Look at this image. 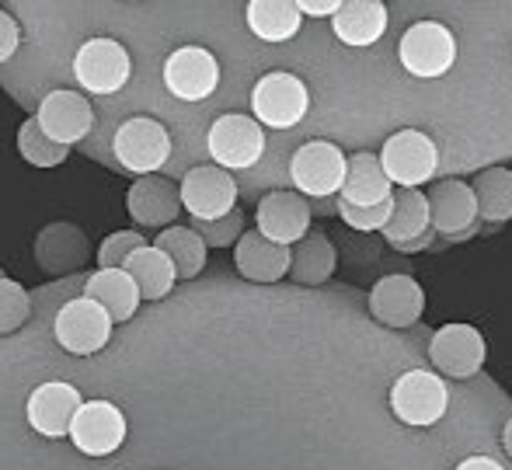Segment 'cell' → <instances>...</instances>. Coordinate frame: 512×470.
I'll return each instance as SVG.
<instances>
[{
  "label": "cell",
  "mask_w": 512,
  "mask_h": 470,
  "mask_svg": "<svg viewBox=\"0 0 512 470\" xmlns=\"http://www.w3.org/2000/svg\"><path fill=\"white\" fill-rule=\"evenodd\" d=\"M244 21H248L251 35L262 42H290L300 32V11L297 0H248L244 7Z\"/></svg>",
  "instance_id": "obj_25"
},
{
  "label": "cell",
  "mask_w": 512,
  "mask_h": 470,
  "mask_svg": "<svg viewBox=\"0 0 512 470\" xmlns=\"http://www.w3.org/2000/svg\"><path fill=\"white\" fill-rule=\"evenodd\" d=\"M81 404H84V397L74 383L49 380V383H39V387L28 394L25 418L39 436L63 439V436H70V425H74Z\"/></svg>",
  "instance_id": "obj_14"
},
{
  "label": "cell",
  "mask_w": 512,
  "mask_h": 470,
  "mask_svg": "<svg viewBox=\"0 0 512 470\" xmlns=\"http://www.w3.org/2000/svg\"><path fill=\"white\" fill-rule=\"evenodd\" d=\"M154 244L175 262L178 279H196L199 272L206 269L209 244L203 241V234H199L196 227H175V223H171V227H164L161 234H157Z\"/></svg>",
  "instance_id": "obj_29"
},
{
  "label": "cell",
  "mask_w": 512,
  "mask_h": 470,
  "mask_svg": "<svg viewBox=\"0 0 512 470\" xmlns=\"http://www.w3.org/2000/svg\"><path fill=\"white\" fill-rule=\"evenodd\" d=\"M391 213H394V195L387 202H377V206H352V202L338 199V216H342L352 230H363V234L384 230L387 220H391Z\"/></svg>",
  "instance_id": "obj_34"
},
{
  "label": "cell",
  "mask_w": 512,
  "mask_h": 470,
  "mask_svg": "<svg viewBox=\"0 0 512 470\" xmlns=\"http://www.w3.org/2000/svg\"><path fill=\"white\" fill-rule=\"evenodd\" d=\"M310 202L304 192L297 188H276V192L262 195L258 199V209H255V223L265 237L279 244H300L304 237L310 234Z\"/></svg>",
  "instance_id": "obj_15"
},
{
  "label": "cell",
  "mask_w": 512,
  "mask_h": 470,
  "mask_svg": "<svg viewBox=\"0 0 512 470\" xmlns=\"http://www.w3.org/2000/svg\"><path fill=\"white\" fill-rule=\"evenodd\" d=\"M391 195H394V182L384 171L380 154L359 150V154L349 157V175H345L338 199L352 202V206H377V202H387Z\"/></svg>",
  "instance_id": "obj_23"
},
{
  "label": "cell",
  "mask_w": 512,
  "mask_h": 470,
  "mask_svg": "<svg viewBox=\"0 0 512 470\" xmlns=\"http://www.w3.org/2000/svg\"><path fill=\"white\" fill-rule=\"evenodd\" d=\"M21 49V28L7 11H0V63H7Z\"/></svg>",
  "instance_id": "obj_36"
},
{
  "label": "cell",
  "mask_w": 512,
  "mask_h": 470,
  "mask_svg": "<svg viewBox=\"0 0 512 470\" xmlns=\"http://www.w3.org/2000/svg\"><path fill=\"white\" fill-rule=\"evenodd\" d=\"M338 265V251L328 241L324 230H310L300 244H293V265H290V279L300 286H321L335 276Z\"/></svg>",
  "instance_id": "obj_27"
},
{
  "label": "cell",
  "mask_w": 512,
  "mask_h": 470,
  "mask_svg": "<svg viewBox=\"0 0 512 470\" xmlns=\"http://www.w3.org/2000/svg\"><path fill=\"white\" fill-rule=\"evenodd\" d=\"M35 119H39V126L46 129L56 143L74 147V143H81L84 136L91 133V126H95V108H91V101L84 98L81 91L56 88L39 101Z\"/></svg>",
  "instance_id": "obj_17"
},
{
  "label": "cell",
  "mask_w": 512,
  "mask_h": 470,
  "mask_svg": "<svg viewBox=\"0 0 512 470\" xmlns=\"http://www.w3.org/2000/svg\"><path fill=\"white\" fill-rule=\"evenodd\" d=\"M143 244H147V237L136 234V230H115V234H108L105 241L98 244V251H95L98 269H126L133 251L143 248Z\"/></svg>",
  "instance_id": "obj_33"
},
{
  "label": "cell",
  "mask_w": 512,
  "mask_h": 470,
  "mask_svg": "<svg viewBox=\"0 0 512 470\" xmlns=\"http://www.w3.org/2000/svg\"><path fill=\"white\" fill-rule=\"evenodd\" d=\"M293 248L265 237L262 230H244V237L234 244V269L248 282H279L290 276Z\"/></svg>",
  "instance_id": "obj_20"
},
{
  "label": "cell",
  "mask_w": 512,
  "mask_h": 470,
  "mask_svg": "<svg viewBox=\"0 0 512 470\" xmlns=\"http://www.w3.org/2000/svg\"><path fill=\"white\" fill-rule=\"evenodd\" d=\"M450 408V387L439 373L408 370L391 383V411L411 429H429Z\"/></svg>",
  "instance_id": "obj_3"
},
{
  "label": "cell",
  "mask_w": 512,
  "mask_h": 470,
  "mask_svg": "<svg viewBox=\"0 0 512 470\" xmlns=\"http://www.w3.org/2000/svg\"><path fill=\"white\" fill-rule=\"evenodd\" d=\"M474 195H478L481 220L509 223L512 220V168H485L474 178Z\"/></svg>",
  "instance_id": "obj_30"
},
{
  "label": "cell",
  "mask_w": 512,
  "mask_h": 470,
  "mask_svg": "<svg viewBox=\"0 0 512 470\" xmlns=\"http://www.w3.org/2000/svg\"><path fill=\"white\" fill-rule=\"evenodd\" d=\"M126 4H143V0H126Z\"/></svg>",
  "instance_id": "obj_41"
},
{
  "label": "cell",
  "mask_w": 512,
  "mask_h": 470,
  "mask_svg": "<svg viewBox=\"0 0 512 470\" xmlns=\"http://www.w3.org/2000/svg\"><path fill=\"white\" fill-rule=\"evenodd\" d=\"M74 77L91 94H119L133 77V56L122 42L95 35L74 56Z\"/></svg>",
  "instance_id": "obj_8"
},
{
  "label": "cell",
  "mask_w": 512,
  "mask_h": 470,
  "mask_svg": "<svg viewBox=\"0 0 512 470\" xmlns=\"http://www.w3.org/2000/svg\"><path fill=\"white\" fill-rule=\"evenodd\" d=\"M112 154L129 175H157L171 161V133L164 129V122L150 119V115H133L115 129Z\"/></svg>",
  "instance_id": "obj_1"
},
{
  "label": "cell",
  "mask_w": 512,
  "mask_h": 470,
  "mask_svg": "<svg viewBox=\"0 0 512 470\" xmlns=\"http://www.w3.org/2000/svg\"><path fill=\"white\" fill-rule=\"evenodd\" d=\"M432 234L436 230H429V234H422V237H415V241H401V244H394V251H401V255H411V251H425L432 244Z\"/></svg>",
  "instance_id": "obj_39"
},
{
  "label": "cell",
  "mask_w": 512,
  "mask_h": 470,
  "mask_svg": "<svg viewBox=\"0 0 512 470\" xmlns=\"http://www.w3.org/2000/svg\"><path fill=\"white\" fill-rule=\"evenodd\" d=\"M502 446H506V453H509V460H512V418L506 422V429H502Z\"/></svg>",
  "instance_id": "obj_40"
},
{
  "label": "cell",
  "mask_w": 512,
  "mask_h": 470,
  "mask_svg": "<svg viewBox=\"0 0 512 470\" xmlns=\"http://www.w3.org/2000/svg\"><path fill=\"white\" fill-rule=\"evenodd\" d=\"M32 317V296L21 282L0 279V335H11Z\"/></svg>",
  "instance_id": "obj_32"
},
{
  "label": "cell",
  "mask_w": 512,
  "mask_h": 470,
  "mask_svg": "<svg viewBox=\"0 0 512 470\" xmlns=\"http://www.w3.org/2000/svg\"><path fill=\"white\" fill-rule=\"evenodd\" d=\"M206 150L213 164L227 171H248L262 161L265 154V126L255 115L227 112L209 126Z\"/></svg>",
  "instance_id": "obj_5"
},
{
  "label": "cell",
  "mask_w": 512,
  "mask_h": 470,
  "mask_svg": "<svg viewBox=\"0 0 512 470\" xmlns=\"http://www.w3.org/2000/svg\"><path fill=\"white\" fill-rule=\"evenodd\" d=\"M112 314L102 307L98 300L91 296H74L67 300L60 310H56V321H53V335L70 356H95L102 352L108 342H112Z\"/></svg>",
  "instance_id": "obj_4"
},
{
  "label": "cell",
  "mask_w": 512,
  "mask_h": 470,
  "mask_svg": "<svg viewBox=\"0 0 512 470\" xmlns=\"http://www.w3.org/2000/svg\"><path fill=\"white\" fill-rule=\"evenodd\" d=\"M380 4H384V0H380Z\"/></svg>",
  "instance_id": "obj_43"
},
{
  "label": "cell",
  "mask_w": 512,
  "mask_h": 470,
  "mask_svg": "<svg viewBox=\"0 0 512 470\" xmlns=\"http://www.w3.org/2000/svg\"><path fill=\"white\" fill-rule=\"evenodd\" d=\"M345 175H349V157L342 147L328 140H310L290 157V182L307 199H331L342 192Z\"/></svg>",
  "instance_id": "obj_7"
},
{
  "label": "cell",
  "mask_w": 512,
  "mask_h": 470,
  "mask_svg": "<svg viewBox=\"0 0 512 470\" xmlns=\"http://www.w3.org/2000/svg\"><path fill=\"white\" fill-rule=\"evenodd\" d=\"M91 258L88 237L74 223H49L35 237V262L46 276H67Z\"/></svg>",
  "instance_id": "obj_21"
},
{
  "label": "cell",
  "mask_w": 512,
  "mask_h": 470,
  "mask_svg": "<svg viewBox=\"0 0 512 470\" xmlns=\"http://www.w3.org/2000/svg\"><path fill=\"white\" fill-rule=\"evenodd\" d=\"M380 161H384V171L398 188H418L436 175L439 150L432 136L422 133V129H398L394 136H387Z\"/></svg>",
  "instance_id": "obj_9"
},
{
  "label": "cell",
  "mask_w": 512,
  "mask_h": 470,
  "mask_svg": "<svg viewBox=\"0 0 512 470\" xmlns=\"http://www.w3.org/2000/svg\"><path fill=\"white\" fill-rule=\"evenodd\" d=\"M370 314L384 328H415L425 314V289L411 276H384L370 289Z\"/></svg>",
  "instance_id": "obj_18"
},
{
  "label": "cell",
  "mask_w": 512,
  "mask_h": 470,
  "mask_svg": "<svg viewBox=\"0 0 512 470\" xmlns=\"http://www.w3.org/2000/svg\"><path fill=\"white\" fill-rule=\"evenodd\" d=\"M398 60L411 77L436 81L457 63V35L443 21H415L398 42Z\"/></svg>",
  "instance_id": "obj_2"
},
{
  "label": "cell",
  "mask_w": 512,
  "mask_h": 470,
  "mask_svg": "<svg viewBox=\"0 0 512 470\" xmlns=\"http://www.w3.org/2000/svg\"><path fill=\"white\" fill-rule=\"evenodd\" d=\"M126 272L136 279L143 300H164L178 282L175 262H171L157 244H143V248H136L133 258L126 262Z\"/></svg>",
  "instance_id": "obj_28"
},
{
  "label": "cell",
  "mask_w": 512,
  "mask_h": 470,
  "mask_svg": "<svg viewBox=\"0 0 512 470\" xmlns=\"http://www.w3.org/2000/svg\"><path fill=\"white\" fill-rule=\"evenodd\" d=\"M192 227L203 234V241L209 248H230L244 237V213L234 209V213L220 216V220H192Z\"/></svg>",
  "instance_id": "obj_35"
},
{
  "label": "cell",
  "mask_w": 512,
  "mask_h": 470,
  "mask_svg": "<svg viewBox=\"0 0 512 470\" xmlns=\"http://www.w3.org/2000/svg\"><path fill=\"white\" fill-rule=\"evenodd\" d=\"M429 206H432V227L436 234L450 237V241H464L478 230V195L474 185L460 182V178H446L429 188Z\"/></svg>",
  "instance_id": "obj_16"
},
{
  "label": "cell",
  "mask_w": 512,
  "mask_h": 470,
  "mask_svg": "<svg viewBox=\"0 0 512 470\" xmlns=\"http://www.w3.org/2000/svg\"><path fill=\"white\" fill-rule=\"evenodd\" d=\"M387 7L380 0H345L338 7V14L331 18V32L338 42L352 49H366L373 42H380V35L387 32Z\"/></svg>",
  "instance_id": "obj_22"
},
{
  "label": "cell",
  "mask_w": 512,
  "mask_h": 470,
  "mask_svg": "<svg viewBox=\"0 0 512 470\" xmlns=\"http://www.w3.org/2000/svg\"><path fill=\"white\" fill-rule=\"evenodd\" d=\"M126 209L140 227L164 230L178 220L182 213V185H175L171 178L161 175H143L129 185L126 192Z\"/></svg>",
  "instance_id": "obj_19"
},
{
  "label": "cell",
  "mask_w": 512,
  "mask_h": 470,
  "mask_svg": "<svg viewBox=\"0 0 512 470\" xmlns=\"http://www.w3.org/2000/svg\"><path fill=\"white\" fill-rule=\"evenodd\" d=\"M84 296L98 300L102 307L112 314L115 324L122 321H133V314L140 310L143 303V293L136 286V279L129 276L126 269H98L84 279Z\"/></svg>",
  "instance_id": "obj_24"
},
{
  "label": "cell",
  "mask_w": 512,
  "mask_h": 470,
  "mask_svg": "<svg viewBox=\"0 0 512 470\" xmlns=\"http://www.w3.org/2000/svg\"><path fill=\"white\" fill-rule=\"evenodd\" d=\"M18 154H21V161H28L32 168H60L70 157V147L67 143H56L32 115V119H25L18 126Z\"/></svg>",
  "instance_id": "obj_31"
},
{
  "label": "cell",
  "mask_w": 512,
  "mask_h": 470,
  "mask_svg": "<svg viewBox=\"0 0 512 470\" xmlns=\"http://www.w3.org/2000/svg\"><path fill=\"white\" fill-rule=\"evenodd\" d=\"M453 470H506L499 464V460H492V457H467V460H460Z\"/></svg>",
  "instance_id": "obj_38"
},
{
  "label": "cell",
  "mask_w": 512,
  "mask_h": 470,
  "mask_svg": "<svg viewBox=\"0 0 512 470\" xmlns=\"http://www.w3.org/2000/svg\"><path fill=\"white\" fill-rule=\"evenodd\" d=\"M432 227V206L429 195L422 188H398L394 192V213L387 220V227L380 234L387 237V244H401V241H415V237L429 234Z\"/></svg>",
  "instance_id": "obj_26"
},
{
  "label": "cell",
  "mask_w": 512,
  "mask_h": 470,
  "mask_svg": "<svg viewBox=\"0 0 512 470\" xmlns=\"http://www.w3.org/2000/svg\"><path fill=\"white\" fill-rule=\"evenodd\" d=\"M300 11L310 14V18H335L338 7L345 4V0H297Z\"/></svg>",
  "instance_id": "obj_37"
},
{
  "label": "cell",
  "mask_w": 512,
  "mask_h": 470,
  "mask_svg": "<svg viewBox=\"0 0 512 470\" xmlns=\"http://www.w3.org/2000/svg\"><path fill=\"white\" fill-rule=\"evenodd\" d=\"M310 112V91L290 70H272L258 77L251 91V115L269 129H293L307 119Z\"/></svg>",
  "instance_id": "obj_6"
},
{
  "label": "cell",
  "mask_w": 512,
  "mask_h": 470,
  "mask_svg": "<svg viewBox=\"0 0 512 470\" xmlns=\"http://www.w3.org/2000/svg\"><path fill=\"white\" fill-rule=\"evenodd\" d=\"M429 359L450 380H471L488 359V345L474 324H443L429 342Z\"/></svg>",
  "instance_id": "obj_10"
},
{
  "label": "cell",
  "mask_w": 512,
  "mask_h": 470,
  "mask_svg": "<svg viewBox=\"0 0 512 470\" xmlns=\"http://www.w3.org/2000/svg\"><path fill=\"white\" fill-rule=\"evenodd\" d=\"M0 279H4V269H0Z\"/></svg>",
  "instance_id": "obj_42"
},
{
  "label": "cell",
  "mask_w": 512,
  "mask_h": 470,
  "mask_svg": "<svg viewBox=\"0 0 512 470\" xmlns=\"http://www.w3.org/2000/svg\"><path fill=\"white\" fill-rule=\"evenodd\" d=\"M182 206L192 220H220L237 209V182L220 164H199L182 178Z\"/></svg>",
  "instance_id": "obj_12"
},
{
  "label": "cell",
  "mask_w": 512,
  "mask_h": 470,
  "mask_svg": "<svg viewBox=\"0 0 512 470\" xmlns=\"http://www.w3.org/2000/svg\"><path fill=\"white\" fill-rule=\"evenodd\" d=\"M126 415L115 408L112 401H84L77 411L74 425H70V443L84 453V457H112L122 443H126Z\"/></svg>",
  "instance_id": "obj_11"
},
{
  "label": "cell",
  "mask_w": 512,
  "mask_h": 470,
  "mask_svg": "<svg viewBox=\"0 0 512 470\" xmlns=\"http://www.w3.org/2000/svg\"><path fill=\"white\" fill-rule=\"evenodd\" d=\"M164 88L178 101H206L220 88V60L203 46H182L164 60Z\"/></svg>",
  "instance_id": "obj_13"
}]
</instances>
